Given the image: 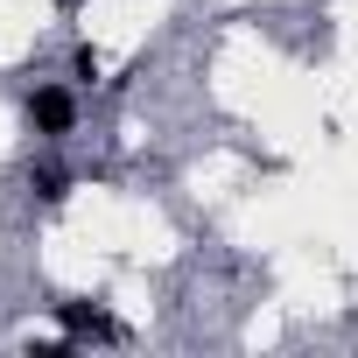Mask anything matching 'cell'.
Listing matches in <instances>:
<instances>
[{
  "instance_id": "3957f363",
  "label": "cell",
  "mask_w": 358,
  "mask_h": 358,
  "mask_svg": "<svg viewBox=\"0 0 358 358\" xmlns=\"http://www.w3.org/2000/svg\"><path fill=\"white\" fill-rule=\"evenodd\" d=\"M29 190H36L43 204H64V197H71V176H64L57 162H36V169H29Z\"/></svg>"
},
{
  "instance_id": "5b68a950",
  "label": "cell",
  "mask_w": 358,
  "mask_h": 358,
  "mask_svg": "<svg viewBox=\"0 0 358 358\" xmlns=\"http://www.w3.org/2000/svg\"><path fill=\"white\" fill-rule=\"evenodd\" d=\"M57 8H64V15H71V8H85V0H57Z\"/></svg>"
},
{
  "instance_id": "7a4b0ae2",
  "label": "cell",
  "mask_w": 358,
  "mask_h": 358,
  "mask_svg": "<svg viewBox=\"0 0 358 358\" xmlns=\"http://www.w3.org/2000/svg\"><path fill=\"white\" fill-rule=\"evenodd\" d=\"M57 323H64L71 337H120V323H106L99 302H57Z\"/></svg>"
},
{
  "instance_id": "6da1fadb",
  "label": "cell",
  "mask_w": 358,
  "mask_h": 358,
  "mask_svg": "<svg viewBox=\"0 0 358 358\" xmlns=\"http://www.w3.org/2000/svg\"><path fill=\"white\" fill-rule=\"evenodd\" d=\"M29 127H36L43 141H64V134L78 127V99H71L64 85H36V92H29Z\"/></svg>"
},
{
  "instance_id": "277c9868",
  "label": "cell",
  "mask_w": 358,
  "mask_h": 358,
  "mask_svg": "<svg viewBox=\"0 0 358 358\" xmlns=\"http://www.w3.org/2000/svg\"><path fill=\"white\" fill-rule=\"evenodd\" d=\"M71 71L92 85V78H99V50H92V43H78V50H71Z\"/></svg>"
}]
</instances>
